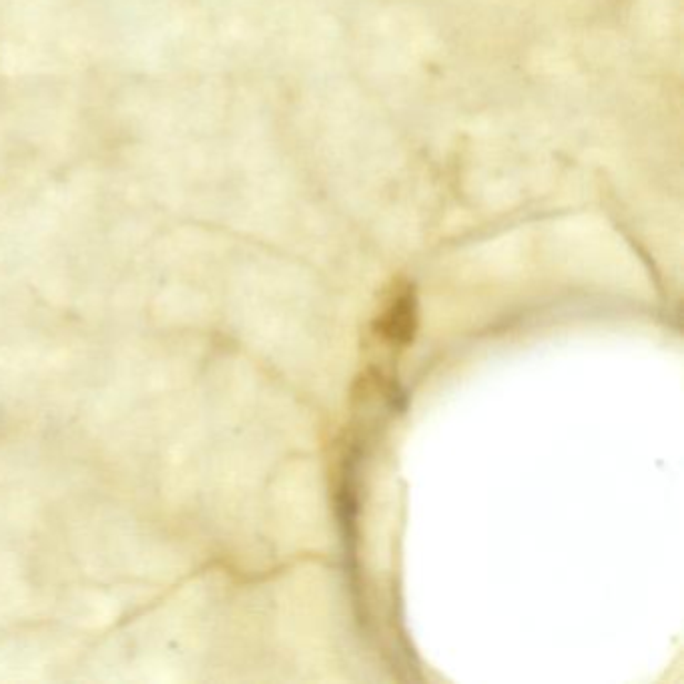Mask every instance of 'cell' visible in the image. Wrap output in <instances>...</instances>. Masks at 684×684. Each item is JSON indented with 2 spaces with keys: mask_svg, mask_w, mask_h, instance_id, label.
Here are the masks:
<instances>
[{
  "mask_svg": "<svg viewBox=\"0 0 684 684\" xmlns=\"http://www.w3.org/2000/svg\"><path fill=\"white\" fill-rule=\"evenodd\" d=\"M416 331V297L411 289H401L391 299L386 309L384 319H381V334L388 336L391 341L406 344L414 337Z\"/></svg>",
  "mask_w": 684,
  "mask_h": 684,
  "instance_id": "6da1fadb",
  "label": "cell"
}]
</instances>
